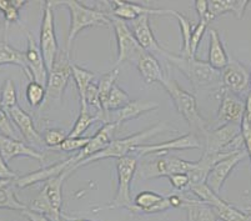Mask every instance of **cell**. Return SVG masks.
<instances>
[{
	"label": "cell",
	"mask_w": 251,
	"mask_h": 221,
	"mask_svg": "<svg viewBox=\"0 0 251 221\" xmlns=\"http://www.w3.org/2000/svg\"><path fill=\"white\" fill-rule=\"evenodd\" d=\"M173 17L176 18L177 23H179L180 30H181V36H182L181 55L190 56V40H191V34H193V30H194L193 23L190 22L189 18H186L184 14L179 13V11L173 10Z\"/></svg>",
	"instance_id": "obj_35"
},
{
	"label": "cell",
	"mask_w": 251,
	"mask_h": 221,
	"mask_svg": "<svg viewBox=\"0 0 251 221\" xmlns=\"http://www.w3.org/2000/svg\"><path fill=\"white\" fill-rule=\"evenodd\" d=\"M91 136H81V138H68L59 147L54 149V151H80L88 145Z\"/></svg>",
	"instance_id": "obj_41"
},
{
	"label": "cell",
	"mask_w": 251,
	"mask_h": 221,
	"mask_svg": "<svg viewBox=\"0 0 251 221\" xmlns=\"http://www.w3.org/2000/svg\"><path fill=\"white\" fill-rule=\"evenodd\" d=\"M0 209L24 211L28 206L19 201L11 188V181H0Z\"/></svg>",
	"instance_id": "obj_32"
},
{
	"label": "cell",
	"mask_w": 251,
	"mask_h": 221,
	"mask_svg": "<svg viewBox=\"0 0 251 221\" xmlns=\"http://www.w3.org/2000/svg\"><path fill=\"white\" fill-rule=\"evenodd\" d=\"M105 114H98V115H91L89 113V106L86 104H81V110L79 116H77L76 122H75L74 126L70 130V133H68V138H81L83 134L86 130L100 120H105Z\"/></svg>",
	"instance_id": "obj_31"
},
{
	"label": "cell",
	"mask_w": 251,
	"mask_h": 221,
	"mask_svg": "<svg viewBox=\"0 0 251 221\" xmlns=\"http://www.w3.org/2000/svg\"><path fill=\"white\" fill-rule=\"evenodd\" d=\"M68 139V134L63 129H48L43 134V141L50 149H56Z\"/></svg>",
	"instance_id": "obj_39"
},
{
	"label": "cell",
	"mask_w": 251,
	"mask_h": 221,
	"mask_svg": "<svg viewBox=\"0 0 251 221\" xmlns=\"http://www.w3.org/2000/svg\"><path fill=\"white\" fill-rule=\"evenodd\" d=\"M201 145L199 143V139L196 138L194 133L186 134V135L179 136L173 140L160 143V144H143L136 147L133 150L134 154L138 156H148V155L155 154H169V151H179V150H190V149H200Z\"/></svg>",
	"instance_id": "obj_12"
},
{
	"label": "cell",
	"mask_w": 251,
	"mask_h": 221,
	"mask_svg": "<svg viewBox=\"0 0 251 221\" xmlns=\"http://www.w3.org/2000/svg\"><path fill=\"white\" fill-rule=\"evenodd\" d=\"M25 97H26L29 105L31 108H36V106L42 105L43 101L47 99V88L36 81H30L25 90Z\"/></svg>",
	"instance_id": "obj_37"
},
{
	"label": "cell",
	"mask_w": 251,
	"mask_h": 221,
	"mask_svg": "<svg viewBox=\"0 0 251 221\" xmlns=\"http://www.w3.org/2000/svg\"><path fill=\"white\" fill-rule=\"evenodd\" d=\"M195 163L182 160L177 156H171L169 154H155L151 155V159L143 161L138 166L136 176L141 180L157 179V177L170 176L177 172L188 174L194 168Z\"/></svg>",
	"instance_id": "obj_6"
},
{
	"label": "cell",
	"mask_w": 251,
	"mask_h": 221,
	"mask_svg": "<svg viewBox=\"0 0 251 221\" xmlns=\"http://www.w3.org/2000/svg\"><path fill=\"white\" fill-rule=\"evenodd\" d=\"M72 77L74 79V83L76 85L77 92L80 95V102L84 101V98H85V93L88 86L93 83L94 80L95 74L94 73L89 72V70L84 69V68L79 67L76 64H72Z\"/></svg>",
	"instance_id": "obj_34"
},
{
	"label": "cell",
	"mask_w": 251,
	"mask_h": 221,
	"mask_svg": "<svg viewBox=\"0 0 251 221\" xmlns=\"http://www.w3.org/2000/svg\"><path fill=\"white\" fill-rule=\"evenodd\" d=\"M10 3H11V5L14 6L15 9L20 10V9H22L23 6H25V5H26V4H28V1H26V0H11Z\"/></svg>",
	"instance_id": "obj_52"
},
{
	"label": "cell",
	"mask_w": 251,
	"mask_h": 221,
	"mask_svg": "<svg viewBox=\"0 0 251 221\" xmlns=\"http://www.w3.org/2000/svg\"><path fill=\"white\" fill-rule=\"evenodd\" d=\"M245 115V101L239 95L223 89L220 106L218 110V122L224 124L241 125Z\"/></svg>",
	"instance_id": "obj_17"
},
{
	"label": "cell",
	"mask_w": 251,
	"mask_h": 221,
	"mask_svg": "<svg viewBox=\"0 0 251 221\" xmlns=\"http://www.w3.org/2000/svg\"><path fill=\"white\" fill-rule=\"evenodd\" d=\"M8 114L9 116H10L11 122L17 125L20 134H22L23 138H24L25 140L34 145L44 144L43 136L39 134L35 125H34L33 118H31L24 109L20 108L19 105L14 106V108H11L10 110H8Z\"/></svg>",
	"instance_id": "obj_23"
},
{
	"label": "cell",
	"mask_w": 251,
	"mask_h": 221,
	"mask_svg": "<svg viewBox=\"0 0 251 221\" xmlns=\"http://www.w3.org/2000/svg\"><path fill=\"white\" fill-rule=\"evenodd\" d=\"M246 151L239 150V151L232 152L227 158L223 159V160L218 161L215 165L211 168L209 175L206 177V185L209 186L211 190L215 194H220L221 189H223L224 183L226 181L229 175L231 174L232 170L236 168V165L243 160L246 156Z\"/></svg>",
	"instance_id": "obj_15"
},
{
	"label": "cell",
	"mask_w": 251,
	"mask_h": 221,
	"mask_svg": "<svg viewBox=\"0 0 251 221\" xmlns=\"http://www.w3.org/2000/svg\"><path fill=\"white\" fill-rule=\"evenodd\" d=\"M9 5H10V1H8V0H0V11L4 13Z\"/></svg>",
	"instance_id": "obj_53"
},
{
	"label": "cell",
	"mask_w": 251,
	"mask_h": 221,
	"mask_svg": "<svg viewBox=\"0 0 251 221\" xmlns=\"http://www.w3.org/2000/svg\"><path fill=\"white\" fill-rule=\"evenodd\" d=\"M182 207L188 213V221H219V216L213 207L198 199L185 196V204Z\"/></svg>",
	"instance_id": "obj_28"
},
{
	"label": "cell",
	"mask_w": 251,
	"mask_h": 221,
	"mask_svg": "<svg viewBox=\"0 0 251 221\" xmlns=\"http://www.w3.org/2000/svg\"><path fill=\"white\" fill-rule=\"evenodd\" d=\"M39 48L43 54L48 70H51L59 54V45L55 34L54 23V6L51 1H44L43 4V19L40 25V40Z\"/></svg>",
	"instance_id": "obj_8"
},
{
	"label": "cell",
	"mask_w": 251,
	"mask_h": 221,
	"mask_svg": "<svg viewBox=\"0 0 251 221\" xmlns=\"http://www.w3.org/2000/svg\"><path fill=\"white\" fill-rule=\"evenodd\" d=\"M244 119H245L251 126V94H249L248 97H246V100H245V115H244Z\"/></svg>",
	"instance_id": "obj_51"
},
{
	"label": "cell",
	"mask_w": 251,
	"mask_h": 221,
	"mask_svg": "<svg viewBox=\"0 0 251 221\" xmlns=\"http://www.w3.org/2000/svg\"><path fill=\"white\" fill-rule=\"evenodd\" d=\"M241 136H243V143L245 147V151L250 158L251 163V126L245 119L241 123Z\"/></svg>",
	"instance_id": "obj_46"
},
{
	"label": "cell",
	"mask_w": 251,
	"mask_h": 221,
	"mask_svg": "<svg viewBox=\"0 0 251 221\" xmlns=\"http://www.w3.org/2000/svg\"><path fill=\"white\" fill-rule=\"evenodd\" d=\"M111 15L119 19L133 20L138 19L141 15H173V10H164V9H155L150 6L141 5V4L130 3V1H120V0H113L110 3Z\"/></svg>",
	"instance_id": "obj_20"
},
{
	"label": "cell",
	"mask_w": 251,
	"mask_h": 221,
	"mask_svg": "<svg viewBox=\"0 0 251 221\" xmlns=\"http://www.w3.org/2000/svg\"><path fill=\"white\" fill-rule=\"evenodd\" d=\"M249 213H250V214H251V211H249Z\"/></svg>",
	"instance_id": "obj_56"
},
{
	"label": "cell",
	"mask_w": 251,
	"mask_h": 221,
	"mask_svg": "<svg viewBox=\"0 0 251 221\" xmlns=\"http://www.w3.org/2000/svg\"><path fill=\"white\" fill-rule=\"evenodd\" d=\"M209 24L210 23L207 20H199V23L194 26L190 40V56H196V50H198L202 38H204V34Z\"/></svg>",
	"instance_id": "obj_40"
},
{
	"label": "cell",
	"mask_w": 251,
	"mask_h": 221,
	"mask_svg": "<svg viewBox=\"0 0 251 221\" xmlns=\"http://www.w3.org/2000/svg\"><path fill=\"white\" fill-rule=\"evenodd\" d=\"M194 8H195L196 13L199 15L200 20H207L209 23H211V19L209 17V1H206V0H196L195 4H194Z\"/></svg>",
	"instance_id": "obj_47"
},
{
	"label": "cell",
	"mask_w": 251,
	"mask_h": 221,
	"mask_svg": "<svg viewBox=\"0 0 251 221\" xmlns=\"http://www.w3.org/2000/svg\"><path fill=\"white\" fill-rule=\"evenodd\" d=\"M139 161L134 155H127L124 158L116 159V172H118V189H116L115 196L108 204L106 209H119L125 207L129 209L131 205V183L134 176L136 175Z\"/></svg>",
	"instance_id": "obj_7"
},
{
	"label": "cell",
	"mask_w": 251,
	"mask_h": 221,
	"mask_svg": "<svg viewBox=\"0 0 251 221\" xmlns=\"http://www.w3.org/2000/svg\"><path fill=\"white\" fill-rule=\"evenodd\" d=\"M210 206L213 207L216 215L219 216V220L223 221H251V214L241 211L234 206V205L229 204L227 201L221 199L220 196L216 197Z\"/></svg>",
	"instance_id": "obj_29"
},
{
	"label": "cell",
	"mask_w": 251,
	"mask_h": 221,
	"mask_svg": "<svg viewBox=\"0 0 251 221\" xmlns=\"http://www.w3.org/2000/svg\"><path fill=\"white\" fill-rule=\"evenodd\" d=\"M24 54L26 67H28L29 74L31 77L30 81H36L47 88L49 70H48L44 58H43L40 48L36 44L35 39L30 33H28V47H26V51Z\"/></svg>",
	"instance_id": "obj_18"
},
{
	"label": "cell",
	"mask_w": 251,
	"mask_h": 221,
	"mask_svg": "<svg viewBox=\"0 0 251 221\" xmlns=\"http://www.w3.org/2000/svg\"><path fill=\"white\" fill-rule=\"evenodd\" d=\"M9 64L22 68L24 74L31 80L28 67H26L25 54L13 48L6 42H0V65H9Z\"/></svg>",
	"instance_id": "obj_30"
},
{
	"label": "cell",
	"mask_w": 251,
	"mask_h": 221,
	"mask_svg": "<svg viewBox=\"0 0 251 221\" xmlns=\"http://www.w3.org/2000/svg\"><path fill=\"white\" fill-rule=\"evenodd\" d=\"M161 85H163V88L165 89L169 97L171 98V100L174 102L177 113L188 122L189 126L193 127V129L201 130L204 134L206 133L209 123L200 115L196 98L191 93L182 89L176 83V80L170 79L168 76H166L165 81Z\"/></svg>",
	"instance_id": "obj_5"
},
{
	"label": "cell",
	"mask_w": 251,
	"mask_h": 221,
	"mask_svg": "<svg viewBox=\"0 0 251 221\" xmlns=\"http://www.w3.org/2000/svg\"><path fill=\"white\" fill-rule=\"evenodd\" d=\"M249 5V0H211L209 1V17L213 22L218 17L227 13L241 19Z\"/></svg>",
	"instance_id": "obj_25"
},
{
	"label": "cell",
	"mask_w": 251,
	"mask_h": 221,
	"mask_svg": "<svg viewBox=\"0 0 251 221\" xmlns=\"http://www.w3.org/2000/svg\"><path fill=\"white\" fill-rule=\"evenodd\" d=\"M3 15H4V20H5V30H8V26L10 23H18L20 20L19 10L11 5V3L10 5L6 8V10L4 11Z\"/></svg>",
	"instance_id": "obj_48"
},
{
	"label": "cell",
	"mask_w": 251,
	"mask_h": 221,
	"mask_svg": "<svg viewBox=\"0 0 251 221\" xmlns=\"http://www.w3.org/2000/svg\"><path fill=\"white\" fill-rule=\"evenodd\" d=\"M169 202H170V206L177 209V207H182L185 204V196H181L179 194H171L168 195Z\"/></svg>",
	"instance_id": "obj_50"
},
{
	"label": "cell",
	"mask_w": 251,
	"mask_h": 221,
	"mask_svg": "<svg viewBox=\"0 0 251 221\" xmlns=\"http://www.w3.org/2000/svg\"><path fill=\"white\" fill-rule=\"evenodd\" d=\"M230 58L227 55L225 47L223 44L220 34L218 30H210V44H209V58L207 63L216 70H223L229 64Z\"/></svg>",
	"instance_id": "obj_27"
},
{
	"label": "cell",
	"mask_w": 251,
	"mask_h": 221,
	"mask_svg": "<svg viewBox=\"0 0 251 221\" xmlns=\"http://www.w3.org/2000/svg\"><path fill=\"white\" fill-rule=\"evenodd\" d=\"M52 6H65L70 13V28L67 40V53H70L74 39L84 29L91 26H108L110 24V18L102 10L89 8L79 1H51Z\"/></svg>",
	"instance_id": "obj_3"
},
{
	"label": "cell",
	"mask_w": 251,
	"mask_h": 221,
	"mask_svg": "<svg viewBox=\"0 0 251 221\" xmlns=\"http://www.w3.org/2000/svg\"><path fill=\"white\" fill-rule=\"evenodd\" d=\"M120 126H122V125L118 124V123L115 122L104 123V125L98 130V133L95 134L94 136H91L88 145L75 155L76 164L81 160H85L86 158H89L91 155L98 154V152L106 149V147L115 140V135ZM76 164H75V165H76Z\"/></svg>",
	"instance_id": "obj_16"
},
{
	"label": "cell",
	"mask_w": 251,
	"mask_h": 221,
	"mask_svg": "<svg viewBox=\"0 0 251 221\" xmlns=\"http://www.w3.org/2000/svg\"><path fill=\"white\" fill-rule=\"evenodd\" d=\"M23 215L25 216V218L28 219L29 221H54L52 219L48 218L47 215H43V214L40 213H35V211L30 210V209H26V210L22 211Z\"/></svg>",
	"instance_id": "obj_49"
},
{
	"label": "cell",
	"mask_w": 251,
	"mask_h": 221,
	"mask_svg": "<svg viewBox=\"0 0 251 221\" xmlns=\"http://www.w3.org/2000/svg\"><path fill=\"white\" fill-rule=\"evenodd\" d=\"M80 104H86L88 106H94L98 109V114H105L102 110L101 102H100V95H99V89H98V84L91 83L88 86L85 93V98H84V101H81ZM106 115V114H105Z\"/></svg>",
	"instance_id": "obj_42"
},
{
	"label": "cell",
	"mask_w": 251,
	"mask_h": 221,
	"mask_svg": "<svg viewBox=\"0 0 251 221\" xmlns=\"http://www.w3.org/2000/svg\"><path fill=\"white\" fill-rule=\"evenodd\" d=\"M110 18V24L115 33L116 44H118V58H116V65L124 63V61H133L136 63L139 56L143 54V48L136 42L133 31L129 28L126 22L119 19L115 17Z\"/></svg>",
	"instance_id": "obj_10"
},
{
	"label": "cell",
	"mask_w": 251,
	"mask_h": 221,
	"mask_svg": "<svg viewBox=\"0 0 251 221\" xmlns=\"http://www.w3.org/2000/svg\"><path fill=\"white\" fill-rule=\"evenodd\" d=\"M250 86H251V69H250Z\"/></svg>",
	"instance_id": "obj_55"
},
{
	"label": "cell",
	"mask_w": 251,
	"mask_h": 221,
	"mask_svg": "<svg viewBox=\"0 0 251 221\" xmlns=\"http://www.w3.org/2000/svg\"><path fill=\"white\" fill-rule=\"evenodd\" d=\"M72 64L69 53L59 51L54 67L49 72L47 84V100L61 101L64 92L72 77Z\"/></svg>",
	"instance_id": "obj_11"
},
{
	"label": "cell",
	"mask_w": 251,
	"mask_h": 221,
	"mask_svg": "<svg viewBox=\"0 0 251 221\" xmlns=\"http://www.w3.org/2000/svg\"><path fill=\"white\" fill-rule=\"evenodd\" d=\"M0 106L6 111L10 110L14 106H18L17 88H15L14 81L11 80V79H6L3 85H1V90H0Z\"/></svg>",
	"instance_id": "obj_36"
},
{
	"label": "cell",
	"mask_w": 251,
	"mask_h": 221,
	"mask_svg": "<svg viewBox=\"0 0 251 221\" xmlns=\"http://www.w3.org/2000/svg\"><path fill=\"white\" fill-rule=\"evenodd\" d=\"M164 58L188 77L195 90L214 88L221 84V72L214 69L207 61L199 60L196 56L173 55L169 53Z\"/></svg>",
	"instance_id": "obj_1"
},
{
	"label": "cell",
	"mask_w": 251,
	"mask_h": 221,
	"mask_svg": "<svg viewBox=\"0 0 251 221\" xmlns=\"http://www.w3.org/2000/svg\"><path fill=\"white\" fill-rule=\"evenodd\" d=\"M70 175H72V172L68 170V172L58 175V176L48 180L38 196L28 206L29 209L35 211V213L47 215L48 218L52 219L54 221H63L61 220L63 185Z\"/></svg>",
	"instance_id": "obj_4"
},
{
	"label": "cell",
	"mask_w": 251,
	"mask_h": 221,
	"mask_svg": "<svg viewBox=\"0 0 251 221\" xmlns=\"http://www.w3.org/2000/svg\"><path fill=\"white\" fill-rule=\"evenodd\" d=\"M75 164H76V158H75V155H74V156L67 159V160L58 161V163L52 164V165L45 166V168L40 169V170H36V172H30V174L28 175L18 177L14 183L15 185L20 189L29 188V186L35 185V184L42 183V181L47 183L48 180L58 176V175L63 174V172H68V170L72 172V169Z\"/></svg>",
	"instance_id": "obj_14"
},
{
	"label": "cell",
	"mask_w": 251,
	"mask_h": 221,
	"mask_svg": "<svg viewBox=\"0 0 251 221\" xmlns=\"http://www.w3.org/2000/svg\"><path fill=\"white\" fill-rule=\"evenodd\" d=\"M159 104L155 101H149V100H130L127 105L116 111V122L122 125L123 123L134 120L144 114L154 111L159 109Z\"/></svg>",
	"instance_id": "obj_26"
},
{
	"label": "cell",
	"mask_w": 251,
	"mask_h": 221,
	"mask_svg": "<svg viewBox=\"0 0 251 221\" xmlns=\"http://www.w3.org/2000/svg\"><path fill=\"white\" fill-rule=\"evenodd\" d=\"M169 129L168 125L165 123H159V124L154 125L150 129L144 130L141 133L134 134V135L126 136V138L123 139H115V140L109 145L106 149H104L102 151L98 152V154L91 155L89 158H86L85 160H81L76 164V165L73 166L72 172H74L76 169L81 168V166H85L88 164L95 163V161L102 160V159H120L127 156V155H131L133 150L135 149L139 145H143L148 139H151L154 136H156L157 134H161L164 131Z\"/></svg>",
	"instance_id": "obj_2"
},
{
	"label": "cell",
	"mask_w": 251,
	"mask_h": 221,
	"mask_svg": "<svg viewBox=\"0 0 251 221\" xmlns=\"http://www.w3.org/2000/svg\"><path fill=\"white\" fill-rule=\"evenodd\" d=\"M69 221H91V220H86V219H70Z\"/></svg>",
	"instance_id": "obj_54"
},
{
	"label": "cell",
	"mask_w": 251,
	"mask_h": 221,
	"mask_svg": "<svg viewBox=\"0 0 251 221\" xmlns=\"http://www.w3.org/2000/svg\"><path fill=\"white\" fill-rule=\"evenodd\" d=\"M131 31H133L139 45L148 53L152 54V55L154 54H160L161 56H165V54L168 53L157 43L156 38L152 33V29L150 26L149 15H141L138 19L133 20L131 22Z\"/></svg>",
	"instance_id": "obj_19"
},
{
	"label": "cell",
	"mask_w": 251,
	"mask_h": 221,
	"mask_svg": "<svg viewBox=\"0 0 251 221\" xmlns=\"http://www.w3.org/2000/svg\"><path fill=\"white\" fill-rule=\"evenodd\" d=\"M135 65L138 68L139 73H140L141 77L147 84H163L165 81L166 76L164 74L163 68H161L160 63L157 61V59L152 54L148 53V51H143Z\"/></svg>",
	"instance_id": "obj_24"
},
{
	"label": "cell",
	"mask_w": 251,
	"mask_h": 221,
	"mask_svg": "<svg viewBox=\"0 0 251 221\" xmlns=\"http://www.w3.org/2000/svg\"><path fill=\"white\" fill-rule=\"evenodd\" d=\"M206 139L205 152L209 154H219L224 151H234L231 147H235L239 151V145L243 144L241 136V125L239 124H224L218 129L207 130L204 134Z\"/></svg>",
	"instance_id": "obj_9"
},
{
	"label": "cell",
	"mask_w": 251,
	"mask_h": 221,
	"mask_svg": "<svg viewBox=\"0 0 251 221\" xmlns=\"http://www.w3.org/2000/svg\"><path fill=\"white\" fill-rule=\"evenodd\" d=\"M170 202L168 196H163L155 191H141L134 199V205L130 207V211H139L143 214L163 213L170 209Z\"/></svg>",
	"instance_id": "obj_21"
},
{
	"label": "cell",
	"mask_w": 251,
	"mask_h": 221,
	"mask_svg": "<svg viewBox=\"0 0 251 221\" xmlns=\"http://www.w3.org/2000/svg\"><path fill=\"white\" fill-rule=\"evenodd\" d=\"M169 181L173 185V188L176 189V190H182L186 191L190 186V179H189V175L185 174V172H177V174H173L170 176H168Z\"/></svg>",
	"instance_id": "obj_44"
},
{
	"label": "cell",
	"mask_w": 251,
	"mask_h": 221,
	"mask_svg": "<svg viewBox=\"0 0 251 221\" xmlns=\"http://www.w3.org/2000/svg\"><path fill=\"white\" fill-rule=\"evenodd\" d=\"M0 155L3 156L6 163L17 156H28L39 161L45 160L44 152L36 151L18 139L8 138L4 135H0Z\"/></svg>",
	"instance_id": "obj_22"
},
{
	"label": "cell",
	"mask_w": 251,
	"mask_h": 221,
	"mask_svg": "<svg viewBox=\"0 0 251 221\" xmlns=\"http://www.w3.org/2000/svg\"><path fill=\"white\" fill-rule=\"evenodd\" d=\"M17 172H14L8 166V163L0 155V181H15L18 179Z\"/></svg>",
	"instance_id": "obj_45"
},
{
	"label": "cell",
	"mask_w": 251,
	"mask_h": 221,
	"mask_svg": "<svg viewBox=\"0 0 251 221\" xmlns=\"http://www.w3.org/2000/svg\"><path fill=\"white\" fill-rule=\"evenodd\" d=\"M221 85L235 95H243L250 86V72L235 59L221 70Z\"/></svg>",
	"instance_id": "obj_13"
},
{
	"label": "cell",
	"mask_w": 251,
	"mask_h": 221,
	"mask_svg": "<svg viewBox=\"0 0 251 221\" xmlns=\"http://www.w3.org/2000/svg\"><path fill=\"white\" fill-rule=\"evenodd\" d=\"M119 76V69L110 70L109 73H106L105 75H102L101 79H100L99 84H98V89H99V95H100V102H101V106L104 105L106 99H108L109 94H110L111 89L114 88V85L116 84Z\"/></svg>",
	"instance_id": "obj_38"
},
{
	"label": "cell",
	"mask_w": 251,
	"mask_h": 221,
	"mask_svg": "<svg viewBox=\"0 0 251 221\" xmlns=\"http://www.w3.org/2000/svg\"><path fill=\"white\" fill-rule=\"evenodd\" d=\"M130 100L131 99L127 95V93L123 90L118 84H115L114 88L111 89L108 99H106L105 104L102 105V110H104L105 114H108L109 111H119L120 109L124 108L125 105H127Z\"/></svg>",
	"instance_id": "obj_33"
},
{
	"label": "cell",
	"mask_w": 251,
	"mask_h": 221,
	"mask_svg": "<svg viewBox=\"0 0 251 221\" xmlns=\"http://www.w3.org/2000/svg\"><path fill=\"white\" fill-rule=\"evenodd\" d=\"M0 135L15 139V130L11 124L10 116H9L8 111L4 110L1 106H0Z\"/></svg>",
	"instance_id": "obj_43"
}]
</instances>
